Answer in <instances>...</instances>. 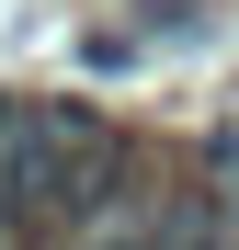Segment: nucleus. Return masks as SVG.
I'll list each match as a JSON object with an SVG mask.
<instances>
[{"label":"nucleus","instance_id":"nucleus-1","mask_svg":"<svg viewBox=\"0 0 239 250\" xmlns=\"http://www.w3.org/2000/svg\"><path fill=\"white\" fill-rule=\"evenodd\" d=\"M126 171V137L91 103H12V148H0V239L34 250L68 216H91V193Z\"/></svg>","mask_w":239,"mask_h":250},{"label":"nucleus","instance_id":"nucleus-2","mask_svg":"<svg viewBox=\"0 0 239 250\" xmlns=\"http://www.w3.org/2000/svg\"><path fill=\"white\" fill-rule=\"evenodd\" d=\"M171 250H228V205H217V193H194L182 216H171Z\"/></svg>","mask_w":239,"mask_h":250},{"label":"nucleus","instance_id":"nucleus-3","mask_svg":"<svg viewBox=\"0 0 239 250\" xmlns=\"http://www.w3.org/2000/svg\"><path fill=\"white\" fill-rule=\"evenodd\" d=\"M217 159H228V171H239V137H228V148H217ZM228 205H239V193H228Z\"/></svg>","mask_w":239,"mask_h":250}]
</instances>
